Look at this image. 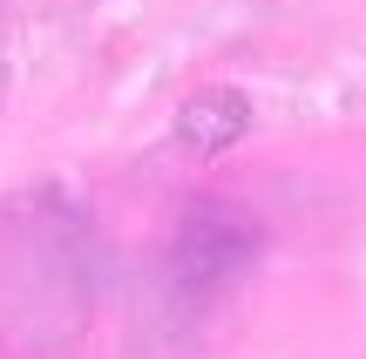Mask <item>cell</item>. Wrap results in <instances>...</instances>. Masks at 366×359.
<instances>
[{"mask_svg": "<svg viewBox=\"0 0 366 359\" xmlns=\"http://www.w3.org/2000/svg\"><path fill=\"white\" fill-rule=\"evenodd\" d=\"M244 129H251V95L244 89H197L177 108V143L190 156H224Z\"/></svg>", "mask_w": 366, "mask_h": 359, "instance_id": "obj_1", "label": "cell"}]
</instances>
